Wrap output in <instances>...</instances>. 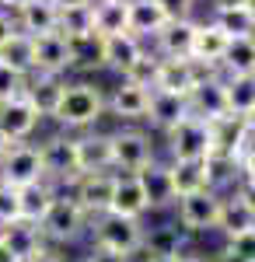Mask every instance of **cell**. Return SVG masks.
I'll use <instances>...</instances> for the list:
<instances>
[{
	"label": "cell",
	"instance_id": "cell-1",
	"mask_svg": "<svg viewBox=\"0 0 255 262\" xmlns=\"http://www.w3.org/2000/svg\"><path fill=\"white\" fill-rule=\"evenodd\" d=\"M109 116L105 108V91L95 81H67V91L56 105V116L63 133H91L101 119Z\"/></svg>",
	"mask_w": 255,
	"mask_h": 262
},
{
	"label": "cell",
	"instance_id": "cell-2",
	"mask_svg": "<svg viewBox=\"0 0 255 262\" xmlns=\"http://www.w3.org/2000/svg\"><path fill=\"white\" fill-rule=\"evenodd\" d=\"M91 234V252H105L122 262H133L143 255V238H147V224L130 221V217H116V213H101L88 224Z\"/></svg>",
	"mask_w": 255,
	"mask_h": 262
},
{
	"label": "cell",
	"instance_id": "cell-3",
	"mask_svg": "<svg viewBox=\"0 0 255 262\" xmlns=\"http://www.w3.org/2000/svg\"><path fill=\"white\" fill-rule=\"evenodd\" d=\"M175 224L193 238V234H210L220 231V213H224V192L217 189H203L193 196H182L175 200Z\"/></svg>",
	"mask_w": 255,
	"mask_h": 262
},
{
	"label": "cell",
	"instance_id": "cell-4",
	"mask_svg": "<svg viewBox=\"0 0 255 262\" xmlns=\"http://www.w3.org/2000/svg\"><path fill=\"white\" fill-rule=\"evenodd\" d=\"M168 161H210L214 158V126L199 116H185L175 129L164 133Z\"/></svg>",
	"mask_w": 255,
	"mask_h": 262
},
{
	"label": "cell",
	"instance_id": "cell-5",
	"mask_svg": "<svg viewBox=\"0 0 255 262\" xmlns=\"http://www.w3.org/2000/svg\"><path fill=\"white\" fill-rule=\"evenodd\" d=\"M88 224H91V217L67 192H59L56 200H53V206L46 210L39 231H42V238H46V245L56 248V245H74L80 234H88Z\"/></svg>",
	"mask_w": 255,
	"mask_h": 262
},
{
	"label": "cell",
	"instance_id": "cell-6",
	"mask_svg": "<svg viewBox=\"0 0 255 262\" xmlns=\"http://www.w3.org/2000/svg\"><path fill=\"white\" fill-rule=\"evenodd\" d=\"M109 140H112V171L116 175H137L157 158L154 137L137 126H119L116 133H109Z\"/></svg>",
	"mask_w": 255,
	"mask_h": 262
},
{
	"label": "cell",
	"instance_id": "cell-7",
	"mask_svg": "<svg viewBox=\"0 0 255 262\" xmlns=\"http://www.w3.org/2000/svg\"><path fill=\"white\" fill-rule=\"evenodd\" d=\"M39 154H42V168H46V182L53 185H70V182L80 175L77 168V133H53L39 143Z\"/></svg>",
	"mask_w": 255,
	"mask_h": 262
},
{
	"label": "cell",
	"instance_id": "cell-8",
	"mask_svg": "<svg viewBox=\"0 0 255 262\" xmlns=\"http://www.w3.org/2000/svg\"><path fill=\"white\" fill-rule=\"evenodd\" d=\"M0 182H4L7 189H28V185L46 182L39 143H14V147L0 158Z\"/></svg>",
	"mask_w": 255,
	"mask_h": 262
},
{
	"label": "cell",
	"instance_id": "cell-9",
	"mask_svg": "<svg viewBox=\"0 0 255 262\" xmlns=\"http://www.w3.org/2000/svg\"><path fill=\"white\" fill-rule=\"evenodd\" d=\"M112 192H116V171L77 175V179L67 185V196L77 203L91 221L101 217V213H109V206H112Z\"/></svg>",
	"mask_w": 255,
	"mask_h": 262
},
{
	"label": "cell",
	"instance_id": "cell-10",
	"mask_svg": "<svg viewBox=\"0 0 255 262\" xmlns=\"http://www.w3.org/2000/svg\"><path fill=\"white\" fill-rule=\"evenodd\" d=\"M214 77V70L199 67L193 60H161L157 63V77H154V91H164V95H175V98H185L196 91L199 81Z\"/></svg>",
	"mask_w": 255,
	"mask_h": 262
},
{
	"label": "cell",
	"instance_id": "cell-11",
	"mask_svg": "<svg viewBox=\"0 0 255 262\" xmlns=\"http://www.w3.org/2000/svg\"><path fill=\"white\" fill-rule=\"evenodd\" d=\"M105 108L109 116L119 122H147V108H151V91L133 81H119L109 95H105Z\"/></svg>",
	"mask_w": 255,
	"mask_h": 262
},
{
	"label": "cell",
	"instance_id": "cell-12",
	"mask_svg": "<svg viewBox=\"0 0 255 262\" xmlns=\"http://www.w3.org/2000/svg\"><path fill=\"white\" fill-rule=\"evenodd\" d=\"M210 126H214V158H210V161L235 164V168H238V158H241L245 147L252 143L245 119H238V116H224V119L210 122Z\"/></svg>",
	"mask_w": 255,
	"mask_h": 262
},
{
	"label": "cell",
	"instance_id": "cell-13",
	"mask_svg": "<svg viewBox=\"0 0 255 262\" xmlns=\"http://www.w3.org/2000/svg\"><path fill=\"white\" fill-rule=\"evenodd\" d=\"M137 182L143 185V196L151 203V213L157 210H172L175 206V185H172V164L154 158V161L147 164L143 171H137Z\"/></svg>",
	"mask_w": 255,
	"mask_h": 262
},
{
	"label": "cell",
	"instance_id": "cell-14",
	"mask_svg": "<svg viewBox=\"0 0 255 262\" xmlns=\"http://www.w3.org/2000/svg\"><path fill=\"white\" fill-rule=\"evenodd\" d=\"M39 122H42V116L32 108V101L25 95L0 105V133L11 143H28V137L39 129Z\"/></svg>",
	"mask_w": 255,
	"mask_h": 262
},
{
	"label": "cell",
	"instance_id": "cell-15",
	"mask_svg": "<svg viewBox=\"0 0 255 262\" xmlns=\"http://www.w3.org/2000/svg\"><path fill=\"white\" fill-rule=\"evenodd\" d=\"M74 70V56H70V39L67 35H42L35 39V74H49V77H67Z\"/></svg>",
	"mask_w": 255,
	"mask_h": 262
},
{
	"label": "cell",
	"instance_id": "cell-16",
	"mask_svg": "<svg viewBox=\"0 0 255 262\" xmlns=\"http://www.w3.org/2000/svg\"><path fill=\"white\" fill-rule=\"evenodd\" d=\"M196 18H182V21H168L154 39V53L161 60H189L193 53V39H196Z\"/></svg>",
	"mask_w": 255,
	"mask_h": 262
},
{
	"label": "cell",
	"instance_id": "cell-17",
	"mask_svg": "<svg viewBox=\"0 0 255 262\" xmlns=\"http://www.w3.org/2000/svg\"><path fill=\"white\" fill-rule=\"evenodd\" d=\"M227 42H231V39H227V35H224L210 18L199 21L189 60L199 63V67H206V70H214V74H220V63H224V53H227Z\"/></svg>",
	"mask_w": 255,
	"mask_h": 262
},
{
	"label": "cell",
	"instance_id": "cell-18",
	"mask_svg": "<svg viewBox=\"0 0 255 262\" xmlns=\"http://www.w3.org/2000/svg\"><path fill=\"white\" fill-rule=\"evenodd\" d=\"M143 53H147V42H140L133 32H122V35L105 39V46H101V67L112 70V74H119V77H126L130 67H133Z\"/></svg>",
	"mask_w": 255,
	"mask_h": 262
},
{
	"label": "cell",
	"instance_id": "cell-19",
	"mask_svg": "<svg viewBox=\"0 0 255 262\" xmlns=\"http://www.w3.org/2000/svg\"><path fill=\"white\" fill-rule=\"evenodd\" d=\"M14 21L25 35L32 39H42V35H53L59 32V7L53 0H28L14 11Z\"/></svg>",
	"mask_w": 255,
	"mask_h": 262
},
{
	"label": "cell",
	"instance_id": "cell-20",
	"mask_svg": "<svg viewBox=\"0 0 255 262\" xmlns=\"http://www.w3.org/2000/svg\"><path fill=\"white\" fill-rule=\"evenodd\" d=\"M77 168L80 175H95V171H112V140L109 133H77Z\"/></svg>",
	"mask_w": 255,
	"mask_h": 262
},
{
	"label": "cell",
	"instance_id": "cell-21",
	"mask_svg": "<svg viewBox=\"0 0 255 262\" xmlns=\"http://www.w3.org/2000/svg\"><path fill=\"white\" fill-rule=\"evenodd\" d=\"M189 112L206 122H217L227 116V98H224V77L220 74L196 84V91L189 95Z\"/></svg>",
	"mask_w": 255,
	"mask_h": 262
},
{
	"label": "cell",
	"instance_id": "cell-22",
	"mask_svg": "<svg viewBox=\"0 0 255 262\" xmlns=\"http://www.w3.org/2000/svg\"><path fill=\"white\" fill-rule=\"evenodd\" d=\"M109 213L130 217V221H143L151 213V203L143 196V185L137 182V175H116V192H112Z\"/></svg>",
	"mask_w": 255,
	"mask_h": 262
},
{
	"label": "cell",
	"instance_id": "cell-23",
	"mask_svg": "<svg viewBox=\"0 0 255 262\" xmlns=\"http://www.w3.org/2000/svg\"><path fill=\"white\" fill-rule=\"evenodd\" d=\"M172 164V185L175 196H193L203 189H214V161H168Z\"/></svg>",
	"mask_w": 255,
	"mask_h": 262
},
{
	"label": "cell",
	"instance_id": "cell-24",
	"mask_svg": "<svg viewBox=\"0 0 255 262\" xmlns=\"http://www.w3.org/2000/svg\"><path fill=\"white\" fill-rule=\"evenodd\" d=\"M67 91V77H49V74H32L28 77V88H25V98L32 101V108L39 112L42 119L56 116V105Z\"/></svg>",
	"mask_w": 255,
	"mask_h": 262
},
{
	"label": "cell",
	"instance_id": "cell-25",
	"mask_svg": "<svg viewBox=\"0 0 255 262\" xmlns=\"http://www.w3.org/2000/svg\"><path fill=\"white\" fill-rule=\"evenodd\" d=\"M168 21L172 18L164 14V7L157 0H130V32L140 42H154Z\"/></svg>",
	"mask_w": 255,
	"mask_h": 262
},
{
	"label": "cell",
	"instance_id": "cell-26",
	"mask_svg": "<svg viewBox=\"0 0 255 262\" xmlns=\"http://www.w3.org/2000/svg\"><path fill=\"white\" fill-rule=\"evenodd\" d=\"M0 242L7 245L21 262L35 259L42 248H46V238H42L39 224H28V221H18V224H11V227H0Z\"/></svg>",
	"mask_w": 255,
	"mask_h": 262
},
{
	"label": "cell",
	"instance_id": "cell-27",
	"mask_svg": "<svg viewBox=\"0 0 255 262\" xmlns=\"http://www.w3.org/2000/svg\"><path fill=\"white\" fill-rule=\"evenodd\" d=\"M0 67L14 70V74H21V77H32V74H35V39L25 35V32L18 28L11 39L0 46Z\"/></svg>",
	"mask_w": 255,
	"mask_h": 262
},
{
	"label": "cell",
	"instance_id": "cell-28",
	"mask_svg": "<svg viewBox=\"0 0 255 262\" xmlns=\"http://www.w3.org/2000/svg\"><path fill=\"white\" fill-rule=\"evenodd\" d=\"M185 116H193V112H189V101H185V98L164 95V91H151V108H147V122H151L154 129L168 133V129H175V126L185 119Z\"/></svg>",
	"mask_w": 255,
	"mask_h": 262
},
{
	"label": "cell",
	"instance_id": "cell-29",
	"mask_svg": "<svg viewBox=\"0 0 255 262\" xmlns=\"http://www.w3.org/2000/svg\"><path fill=\"white\" fill-rule=\"evenodd\" d=\"M255 231V210L241 200L238 192H224V213H220V234L224 242Z\"/></svg>",
	"mask_w": 255,
	"mask_h": 262
},
{
	"label": "cell",
	"instance_id": "cell-30",
	"mask_svg": "<svg viewBox=\"0 0 255 262\" xmlns=\"http://www.w3.org/2000/svg\"><path fill=\"white\" fill-rule=\"evenodd\" d=\"M189 234L172 224H157V227H147V238H143V255H182L189 248Z\"/></svg>",
	"mask_w": 255,
	"mask_h": 262
},
{
	"label": "cell",
	"instance_id": "cell-31",
	"mask_svg": "<svg viewBox=\"0 0 255 262\" xmlns=\"http://www.w3.org/2000/svg\"><path fill=\"white\" fill-rule=\"evenodd\" d=\"M95 32L101 39L130 32V0H95Z\"/></svg>",
	"mask_w": 255,
	"mask_h": 262
},
{
	"label": "cell",
	"instance_id": "cell-32",
	"mask_svg": "<svg viewBox=\"0 0 255 262\" xmlns=\"http://www.w3.org/2000/svg\"><path fill=\"white\" fill-rule=\"evenodd\" d=\"M220 77H255V35L231 39L220 63Z\"/></svg>",
	"mask_w": 255,
	"mask_h": 262
},
{
	"label": "cell",
	"instance_id": "cell-33",
	"mask_svg": "<svg viewBox=\"0 0 255 262\" xmlns=\"http://www.w3.org/2000/svg\"><path fill=\"white\" fill-rule=\"evenodd\" d=\"M59 196V189L53 182H39V185H28V189H18V203H21V221L28 224H42L46 210L53 206V200Z\"/></svg>",
	"mask_w": 255,
	"mask_h": 262
},
{
	"label": "cell",
	"instance_id": "cell-34",
	"mask_svg": "<svg viewBox=\"0 0 255 262\" xmlns=\"http://www.w3.org/2000/svg\"><path fill=\"white\" fill-rule=\"evenodd\" d=\"M224 98H227V116L245 119L255 108V77H224Z\"/></svg>",
	"mask_w": 255,
	"mask_h": 262
},
{
	"label": "cell",
	"instance_id": "cell-35",
	"mask_svg": "<svg viewBox=\"0 0 255 262\" xmlns=\"http://www.w3.org/2000/svg\"><path fill=\"white\" fill-rule=\"evenodd\" d=\"M210 21H214L217 28L227 35V39H245V35H255V25L252 18H248V11L245 7H220V11H214L210 14Z\"/></svg>",
	"mask_w": 255,
	"mask_h": 262
},
{
	"label": "cell",
	"instance_id": "cell-36",
	"mask_svg": "<svg viewBox=\"0 0 255 262\" xmlns=\"http://www.w3.org/2000/svg\"><path fill=\"white\" fill-rule=\"evenodd\" d=\"M59 35H67V39H84V35H95V4L59 11Z\"/></svg>",
	"mask_w": 255,
	"mask_h": 262
},
{
	"label": "cell",
	"instance_id": "cell-37",
	"mask_svg": "<svg viewBox=\"0 0 255 262\" xmlns=\"http://www.w3.org/2000/svg\"><path fill=\"white\" fill-rule=\"evenodd\" d=\"M101 39L98 32L95 35H84V39H70V56H74V70H95L101 67Z\"/></svg>",
	"mask_w": 255,
	"mask_h": 262
},
{
	"label": "cell",
	"instance_id": "cell-38",
	"mask_svg": "<svg viewBox=\"0 0 255 262\" xmlns=\"http://www.w3.org/2000/svg\"><path fill=\"white\" fill-rule=\"evenodd\" d=\"M157 63H161V56H157L154 49H147V53H143V56H140V60L130 67V74H126L122 81H133V84H140V88H147V91H154Z\"/></svg>",
	"mask_w": 255,
	"mask_h": 262
},
{
	"label": "cell",
	"instance_id": "cell-39",
	"mask_svg": "<svg viewBox=\"0 0 255 262\" xmlns=\"http://www.w3.org/2000/svg\"><path fill=\"white\" fill-rule=\"evenodd\" d=\"M21 221V203H18V189H7L0 182V227H11Z\"/></svg>",
	"mask_w": 255,
	"mask_h": 262
},
{
	"label": "cell",
	"instance_id": "cell-40",
	"mask_svg": "<svg viewBox=\"0 0 255 262\" xmlns=\"http://www.w3.org/2000/svg\"><path fill=\"white\" fill-rule=\"evenodd\" d=\"M25 88H28V77H21V74H14V70L0 67V105L11 101V98H21Z\"/></svg>",
	"mask_w": 255,
	"mask_h": 262
},
{
	"label": "cell",
	"instance_id": "cell-41",
	"mask_svg": "<svg viewBox=\"0 0 255 262\" xmlns=\"http://www.w3.org/2000/svg\"><path fill=\"white\" fill-rule=\"evenodd\" d=\"M224 252L238 255L241 262H255V231L238 234V238H227V242H224Z\"/></svg>",
	"mask_w": 255,
	"mask_h": 262
},
{
	"label": "cell",
	"instance_id": "cell-42",
	"mask_svg": "<svg viewBox=\"0 0 255 262\" xmlns=\"http://www.w3.org/2000/svg\"><path fill=\"white\" fill-rule=\"evenodd\" d=\"M164 7V14L172 21H182V18H196V0H157Z\"/></svg>",
	"mask_w": 255,
	"mask_h": 262
},
{
	"label": "cell",
	"instance_id": "cell-43",
	"mask_svg": "<svg viewBox=\"0 0 255 262\" xmlns=\"http://www.w3.org/2000/svg\"><path fill=\"white\" fill-rule=\"evenodd\" d=\"M238 179H255V140L245 147V154L238 158Z\"/></svg>",
	"mask_w": 255,
	"mask_h": 262
},
{
	"label": "cell",
	"instance_id": "cell-44",
	"mask_svg": "<svg viewBox=\"0 0 255 262\" xmlns=\"http://www.w3.org/2000/svg\"><path fill=\"white\" fill-rule=\"evenodd\" d=\"M235 192L255 210V179H238V182H235Z\"/></svg>",
	"mask_w": 255,
	"mask_h": 262
},
{
	"label": "cell",
	"instance_id": "cell-45",
	"mask_svg": "<svg viewBox=\"0 0 255 262\" xmlns=\"http://www.w3.org/2000/svg\"><path fill=\"white\" fill-rule=\"evenodd\" d=\"M18 32V21H14V14H7V11H0V46L11 39Z\"/></svg>",
	"mask_w": 255,
	"mask_h": 262
},
{
	"label": "cell",
	"instance_id": "cell-46",
	"mask_svg": "<svg viewBox=\"0 0 255 262\" xmlns=\"http://www.w3.org/2000/svg\"><path fill=\"white\" fill-rule=\"evenodd\" d=\"M28 262H67V259H63V252H59V248L46 245V248H42L39 255H35V259H28Z\"/></svg>",
	"mask_w": 255,
	"mask_h": 262
},
{
	"label": "cell",
	"instance_id": "cell-47",
	"mask_svg": "<svg viewBox=\"0 0 255 262\" xmlns=\"http://www.w3.org/2000/svg\"><path fill=\"white\" fill-rule=\"evenodd\" d=\"M178 262H214V255H206V252H196V248H185Z\"/></svg>",
	"mask_w": 255,
	"mask_h": 262
},
{
	"label": "cell",
	"instance_id": "cell-48",
	"mask_svg": "<svg viewBox=\"0 0 255 262\" xmlns=\"http://www.w3.org/2000/svg\"><path fill=\"white\" fill-rule=\"evenodd\" d=\"M59 11H70V7H88V4H95V0H53Z\"/></svg>",
	"mask_w": 255,
	"mask_h": 262
},
{
	"label": "cell",
	"instance_id": "cell-49",
	"mask_svg": "<svg viewBox=\"0 0 255 262\" xmlns=\"http://www.w3.org/2000/svg\"><path fill=\"white\" fill-rule=\"evenodd\" d=\"M245 4H248V0H214L210 7H214V11H220V7H245Z\"/></svg>",
	"mask_w": 255,
	"mask_h": 262
},
{
	"label": "cell",
	"instance_id": "cell-50",
	"mask_svg": "<svg viewBox=\"0 0 255 262\" xmlns=\"http://www.w3.org/2000/svg\"><path fill=\"white\" fill-rule=\"evenodd\" d=\"M21 4H28V0H0V11H7V14H14Z\"/></svg>",
	"mask_w": 255,
	"mask_h": 262
},
{
	"label": "cell",
	"instance_id": "cell-51",
	"mask_svg": "<svg viewBox=\"0 0 255 262\" xmlns=\"http://www.w3.org/2000/svg\"><path fill=\"white\" fill-rule=\"evenodd\" d=\"M137 262H178V255H140Z\"/></svg>",
	"mask_w": 255,
	"mask_h": 262
},
{
	"label": "cell",
	"instance_id": "cell-52",
	"mask_svg": "<svg viewBox=\"0 0 255 262\" xmlns=\"http://www.w3.org/2000/svg\"><path fill=\"white\" fill-rule=\"evenodd\" d=\"M0 262H21V259H18V255H14V252H11L4 242H0Z\"/></svg>",
	"mask_w": 255,
	"mask_h": 262
},
{
	"label": "cell",
	"instance_id": "cell-53",
	"mask_svg": "<svg viewBox=\"0 0 255 262\" xmlns=\"http://www.w3.org/2000/svg\"><path fill=\"white\" fill-rule=\"evenodd\" d=\"M214 262H241V259H238V255H231V252H224V248H220V252H217V255H214Z\"/></svg>",
	"mask_w": 255,
	"mask_h": 262
},
{
	"label": "cell",
	"instance_id": "cell-54",
	"mask_svg": "<svg viewBox=\"0 0 255 262\" xmlns=\"http://www.w3.org/2000/svg\"><path fill=\"white\" fill-rule=\"evenodd\" d=\"M245 126H248V137H252V140H255V108H252V112H248V116H245Z\"/></svg>",
	"mask_w": 255,
	"mask_h": 262
},
{
	"label": "cell",
	"instance_id": "cell-55",
	"mask_svg": "<svg viewBox=\"0 0 255 262\" xmlns=\"http://www.w3.org/2000/svg\"><path fill=\"white\" fill-rule=\"evenodd\" d=\"M11 147H14V143H11V140H7V137H4V133H0V158H4V154H7Z\"/></svg>",
	"mask_w": 255,
	"mask_h": 262
},
{
	"label": "cell",
	"instance_id": "cell-56",
	"mask_svg": "<svg viewBox=\"0 0 255 262\" xmlns=\"http://www.w3.org/2000/svg\"><path fill=\"white\" fill-rule=\"evenodd\" d=\"M245 11H248V18H252V25H255V0H248V4H245Z\"/></svg>",
	"mask_w": 255,
	"mask_h": 262
},
{
	"label": "cell",
	"instance_id": "cell-57",
	"mask_svg": "<svg viewBox=\"0 0 255 262\" xmlns=\"http://www.w3.org/2000/svg\"><path fill=\"white\" fill-rule=\"evenodd\" d=\"M77 262H95V259H91V255H84V259H77Z\"/></svg>",
	"mask_w": 255,
	"mask_h": 262
}]
</instances>
